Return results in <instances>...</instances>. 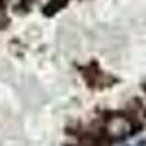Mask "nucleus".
<instances>
[{"instance_id": "1", "label": "nucleus", "mask_w": 146, "mask_h": 146, "mask_svg": "<svg viewBox=\"0 0 146 146\" xmlns=\"http://www.w3.org/2000/svg\"><path fill=\"white\" fill-rule=\"evenodd\" d=\"M104 131H105V136L111 140L124 139L133 131V121L126 115L108 117L104 126Z\"/></svg>"}, {"instance_id": "2", "label": "nucleus", "mask_w": 146, "mask_h": 146, "mask_svg": "<svg viewBox=\"0 0 146 146\" xmlns=\"http://www.w3.org/2000/svg\"><path fill=\"white\" fill-rule=\"evenodd\" d=\"M6 13H5V7H3V2L0 0V28L5 27V23H6Z\"/></svg>"}, {"instance_id": "3", "label": "nucleus", "mask_w": 146, "mask_h": 146, "mask_svg": "<svg viewBox=\"0 0 146 146\" xmlns=\"http://www.w3.org/2000/svg\"><path fill=\"white\" fill-rule=\"evenodd\" d=\"M3 3H7V5H13V6H16V5H19V3H21V0H3Z\"/></svg>"}]
</instances>
